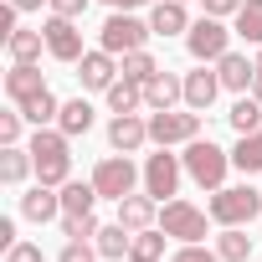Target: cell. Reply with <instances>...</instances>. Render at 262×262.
<instances>
[{"label": "cell", "instance_id": "cell-25", "mask_svg": "<svg viewBox=\"0 0 262 262\" xmlns=\"http://www.w3.org/2000/svg\"><path fill=\"white\" fill-rule=\"evenodd\" d=\"M139 103H144V82H134V77H118L108 88V108L113 113H139Z\"/></svg>", "mask_w": 262, "mask_h": 262}, {"label": "cell", "instance_id": "cell-1", "mask_svg": "<svg viewBox=\"0 0 262 262\" xmlns=\"http://www.w3.org/2000/svg\"><path fill=\"white\" fill-rule=\"evenodd\" d=\"M31 160H36V180L41 185L62 190L72 180V149H67L62 128H36V134H31Z\"/></svg>", "mask_w": 262, "mask_h": 262}, {"label": "cell", "instance_id": "cell-6", "mask_svg": "<svg viewBox=\"0 0 262 262\" xmlns=\"http://www.w3.org/2000/svg\"><path fill=\"white\" fill-rule=\"evenodd\" d=\"M185 47H190L195 62H221V57L231 52V31L221 26V16H201V21H190Z\"/></svg>", "mask_w": 262, "mask_h": 262}, {"label": "cell", "instance_id": "cell-3", "mask_svg": "<svg viewBox=\"0 0 262 262\" xmlns=\"http://www.w3.org/2000/svg\"><path fill=\"white\" fill-rule=\"evenodd\" d=\"M257 216H262V190H252V185H221V190H211V221L247 226Z\"/></svg>", "mask_w": 262, "mask_h": 262}, {"label": "cell", "instance_id": "cell-31", "mask_svg": "<svg viewBox=\"0 0 262 262\" xmlns=\"http://www.w3.org/2000/svg\"><path fill=\"white\" fill-rule=\"evenodd\" d=\"M236 36L262 47V0H242V11H236Z\"/></svg>", "mask_w": 262, "mask_h": 262}, {"label": "cell", "instance_id": "cell-40", "mask_svg": "<svg viewBox=\"0 0 262 262\" xmlns=\"http://www.w3.org/2000/svg\"><path fill=\"white\" fill-rule=\"evenodd\" d=\"M16 11H41V0H11Z\"/></svg>", "mask_w": 262, "mask_h": 262}, {"label": "cell", "instance_id": "cell-35", "mask_svg": "<svg viewBox=\"0 0 262 262\" xmlns=\"http://www.w3.org/2000/svg\"><path fill=\"white\" fill-rule=\"evenodd\" d=\"M57 262H93V247H88L82 236H72V242L62 247V257H57Z\"/></svg>", "mask_w": 262, "mask_h": 262}, {"label": "cell", "instance_id": "cell-27", "mask_svg": "<svg viewBox=\"0 0 262 262\" xmlns=\"http://www.w3.org/2000/svg\"><path fill=\"white\" fill-rule=\"evenodd\" d=\"M226 118H231V128H236V134H257V128H262V103L242 93V98L231 103V113H226Z\"/></svg>", "mask_w": 262, "mask_h": 262}, {"label": "cell", "instance_id": "cell-11", "mask_svg": "<svg viewBox=\"0 0 262 262\" xmlns=\"http://www.w3.org/2000/svg\"><path fill=\"white\" fill-rule=\"evenodd\" d=\"M77 82L88 88V93H108L113 82H118V62H113V52H82V62H77Z\"/></svg>", "mask_w": 262, "mask_h": 262}, {"label": "cell", "instance_id": "cell-4", "mask_svg": "<svg viewBox=\"0 0 262 262\" xmlns=\"http://www.w3.org/2000/svg\"><path fill=\"white\" fill-rule=\"evenodd\" d=\"M149 36H155V31H149V21L128 16V11H113V16L103 21V31H98L103 52H113V57H128V52H144V41H149Z\"/></svg>", "mask_w": 262, "mask_h": 262}, {"label": "cell", "instance_id": "cell-17", "mask_svg": "<svg viewBox=\"0 0 262 262\" xmlns=\"http://www.w3.org/2000/svg\"><path fill=\"white\" fill-rule=\"evenodd\" d=\"M41 88H47V82H41V67H36V62H16V67L6 72V98H11L16 108H21L26 98H36Z\"/></svg>", "mask_w": 262, "mask_h": 262}, {"label": "cell", "instance_id": "cell-32", "mask_svg": "<svg viewBox=\"0 0 262 262\" xmlns=\"http://www.w3.org/2000/svg\"><path fill=\"white\" fill-rule=\"evenodd\" d=\"M155 72H160V62H155L149 52H128V57H123V77H134V82H149Z\"/></svg>", "mask_w": 262, "mask_h": 262}, {"label": "cell", "instance_id": "cell-28", "mask_svg": "<svg viewBox=\"0 0 262 262\" xmlns=\"http://www.w3.org/2000/svg\"><path fill=\"white\" fill-rule=\"evenodd\" d=\"M231 165L242 175H257L262 170V128H257V134H242V144L231 149Z\"/></svg>", "mask_w": 262, "mask_h": 262}, {"label": "cell", "instance_id": "cell-24", "mask_svg": "<svg viewBox=\"0 0 262 262\" xmlns=\"http://www.w3.org/2000/svg\"><path fill=\"white\" fill-rule=\"evenodd\" d=\"M128 242H134V231H128L123 221H108V226H98V236H93L98 257H128Z\"/></svg>", "mask_w": 262, "mask_h": 262}, {"label": "cell", "instance_id": "cell-9", "mask_svg": "<svg viewBox=\"0 0 262 262\" xmlns=\"http://www.w3.org/2000/svg\"><path fill=\"white\" fill-rule=\"evenodd\" d=\"M160 226L180 242H201L206 236V211H195L190 201H165L160 206Z\"/></svg>", "mask_w": 262, "mask_h": 262}, {"label": "cell", "instance_id": "cell-20", "mask_svg": "<svg viewBox=\"0 0 262 262\" xmlns=\"http://www.w3.org/2000/svg\"><path fill=\"white\" fill-rule=\"evenodd\" d=\"M216 72H221V88L247 93V88H252V77H257V62H247L242 52H226V57L216 62Z\"/></svg>", "mask_w": 262, "mask_h": 262}, {"label": "cell", "instance_id": "cell-8", "mask_svg": "<svg viewBox=\"0 0 262 262\" xmlns=\"http://www.w3.org/2000/svg\"><path fill=\"white\" fill-rule=\"evenodd\" d=\"M180 155H170L165 144H160V155H149L144 160V190L155 195V201H165V195H175L180 190Z\"/></svg>", "mask_w": 262, "mask_h": 262}, {"label": "cell", "instance_id": "cell-29", "mask_svg": "<svg viewBox=\"0 0 262 262\" xmlns=\"http://www.w3.org/2000/svg\"><path fill=\"white\" fill-rule=\"evenodd\" d=\"M41 47H47V31H11V41H6L11 62H36Z\"/></svg>", "mask_w": 262, "mask_h": 262}, {"label": "cell", "instance_id": "cell-26", "mask_svg": "<svg viewBox=\"0 0 262 262\" xmlns=\"http://www.w3.org/2000/svg\"><path fill=\"white\" fill-rule=\"evenodd\" d=\"M21 113H26V123L47 128V123H52V118L62 113V103H57V93H52V88H41L36 98H26V103H21Z\"/></svg>", "mask_w": 262, "mask_h": 262}, {"label": "cell", "instance_id": "cell-2", "mask_svg": "<svg viewBox=\"0 0 262 262\" xmlns=\"http://www.w3.org/2000/svg\"><path fill=\"white\" fill-rule=\"evenodd\" d=\"M185 175L201 185V190H221L226 185V170H231V155L221 149V144H211V139H190L185 144Z\"/></svg>", "mask_w": 262, "mask_h": 262}, {"label": "cell", "instance_id": "cell-23", "mask_svg": "<svg viewBox=\"0 0 262 262\" xmlns=\"http://www.w3.org/2000/svg\"><path fill=\"white\" fill-rule=\"evenodd\" d=\"M57 128H62L67 139L88 134V128H93V103H88V98H72V103H62V113H57Z\"/></svg>", "mask_w": 262, "mask_h": 262}, {"label": "cell", "instance_id": "cell-44", "mask_svg": "<svg viewBox=\"0 0 262 262\" xmlns=\"http://www.w3.org/2000/svg\"><path fill=\"white\" fill-rule=\"evenodd\" d=\"M108 6H128V0H108Z\"/></svg>", "mask_w": 262, "mask_h": 262}, {"label": "cell", "instance_id": "cell-21", "mask_svg": "<svg viewBox=\"0 0 262 262\" xmlns=\"http://www.w3.org/2000/svg\"><path fill=\"white\" fill-rule=\"evenodd\" d=\"M31 170H36L31 144H26V149H21V144H6V149H0V180H6V185H21Z\"/></svg>", "mask_w": 262, "mask_h": 262}, {"label": "cell", "instance_id": "cell-30", "mask_svg": "<svg viewBox=\"0 0 262 262\" xmlns=\"http://www.w3.org/2000/svg\"><path fill=\"white\" fill-rule=\"evenodd\" d=\"M216 252H221V262H247V257H252V236H247L242 226H226V231L216 236Z\"/></svg>", "mask_w": 262, "mask_h": 262}, {"label": "cell", "instance_id": "cell-5", "mask_svg": "<svg viewBox=\"0 0 262 262\" xmlns=\"http://www.w3.org/2000/svg\"><path fill=\"white\" fill-rule=\"evenodd\" d=\"M149 139L155 144H190V139H201V113L195 108H160V113H149Z\"/></svg>", "mask_w": 262, "mask_h": 262}, {"label": "cell", "instance_id": "cell-41", "mask_svg": "<svg viewBox=\"0 0 262 262\" xmlns=\"http://www.w3.org/2000/svg\"><path fill=\"white\" fill-rule=\"evenodd\" d=\"M252 98H257V103H262V72H257V77H252Z\"/></svg>", "mask_w": 262, "mask_h": 262}, {"label": "cell", "instance_id": "cell-38", "mask_svg": "<svg viewBox=\"0 0 262 262\" xmlns=\"http://www.w3.org/2000/svg\"><path fill=\"white\" fill-rule=\"evenodd\" d=\"M47 6H52V16H72V21H77V16L88 11V0H47Z\"/></svg>", "mask_w": 262, "mask_h": 262}, {"label": "cell", "instance_id": "cell-19", "mask_svg": "<svg viewBox=\"0 0 262 262\" xmlns=\"http://www.w3.org/2000/svg\"><path fill=\"white\" fill-rule=\"evenodd\" d=\"M149 31H155V36H180V31H190L185 0H155V11H149Z\"/></svg>", "mask_w": 262, "mask_h": 262}, {"label": "cell", "instance_id": "cell-13", "mask_svg": "<svg viewBox=\"0 0 262 262\" xmlns=\"http://www.w3.org/2000/svg\"><path fill=\"white\" fill-rule=\"evenodd\" d=\"M180 98H185V77H175V72H165V67H160V72L144 82V108H149V113L175 108Z\"/></svg>", "mask_w": 262, "mask_h": 262}, {"label": "cell", "instance_id": "cell-43", "mask_svg": "<svg viewBox=\"0 0 262 262\" xmlns=\"http://www.w3.org/2000/svg\"><path fill=\"white\" fill-rule=\"evenodd\" d=\"M257 72H262V47H257Z\"/></svg>", "mask_w": 262, "mask_h": 262}, {"label": "cell", "instance_id": "cell-39", "mask_svg": "<svg viewBox=\"0 0 262 262\" xmlns=\"http://www.w3.org/2000/svg\"><path fill=\"white\" fill-rule=\"evenodd\" d=\"M0 247H6V252L16 247V221H6V216H0Z\"/></svg>", "mask_w": 262, "mask_h": 262}, {"label": "cell", "instance_id": "cell-33", "mask_svg": "<svg viewBox=\"0 0 262 262\" xmlns=\"http://www.w3.org/2000/svg\"><path fill=\"white\" fill-rule=\"evenodd\" d=\"M21 108H6V113H0V144H21Z\"/></svg>", "mask_w": 262, "mask_h": 262}, {"label": "cell", "instance_id": "cell-37", "mask_svg": "<svg viewBox=\"0 0 262 262\" xmlns=\"http://www.w3.org/2000/svg\"><path fill=\"white\" fill-rule=\"evenodd\" d=\"M201 6H206V16H221V21H226V16L242 11V0H201Z\"/></svg>", "mask_w": 262, "mask_h": 262}, {"label": "cell", "instance_id": "cell-18", "mask_svg": "<svg viewBox=\"0 0 262 262\" xmlns=\"http://www.w3.org/2000/svg\"><path fill=\"white\" fill-rule=\"evenodd\" d=\"M118 221L128 226V231H144V226H155L160 221V201L144 190V195H123L118 201Z\"/></svg>", "mask_w": 262, "mask_h": 262}, {"label": "cell", "instance_id": "cell-10", "mask_svg": "<svg viewBox=\"0 0 262 262\" xmlns=\"http://www.w3.org/2000/svg\"><path fill=\"white\" fill-rule=\"evenodd\" d=\"M41 31H47V52L57 62H82V31H77L72 16H52Z\"/></svg>", "mask_w": 262, "mask_h": 262}, {"label": "cell", "instance_id": "cell-16", "mask_svg": "<svg viewBox=\"0 0 262 262\" xmlns=\"http://www.w3.org/2000/svg\"><path fill=\"white\" fill-rule=\"evenodd\" d=\"M21 216H26V221H52V216H62V190L36 180V185L21 195Z\"/></svg>", "mask_w": 262, "mask_h": 262}, {"label": "cell", "instance_id": "cell-42", "mask_svg": "<svg viewBox=\"0 0 262 262\" xmlns=\"http://www.w3.org/2000/svg\"><path fill=\"white\" fill-rule=\"evenodd\" d=\"M128 6H155V0H128Z\"/></svg>", "mask_w": 262, "mask_h": 262}, {"label": "cell", "instance_id": "cell-36", "mask_svg": "<svg viewBox=\"0 0 262 262\" xmlns=\"http://www.w3.org/2000/svg\"><path fill=\"white\" fill-rule=\"evenodd\" d=\"M6 262H41V247H36V242H16V247L6 252Z\"/></svg>", "mask_w": 262, "mask_h": 262}, {"label": "cell", "instance_id": "cell-15", "mask_svg": "<svg viewBox=\"0 0 262 262\" xmlns=\"http://www.w3.org/2000/svg\"><path fill=\"white\" fill-rule=\"evenodd\" d=\"M216 93H221V72H206V62H201L195 72H185V108L206 113V108L216 103Z\"/></svg>", "mask_w": 262, "mask_h": 262}, {"label": "cell", "instance_id": "cell-34", "mask_svg": "<svg viewBox=\"0 0 262 262\" xmlns=\"http://www.w3.org/2000/svg\"><path fill=\"white\" fill-rule=\"evenodd\" d=\"M170 262H221V252H206L201 242H185V247H180Z\"/></svg>", "mask_w": 262, "mask_h": 262}, {"label": "cell", "instance_id": "cell-7", "mask_svg": "<svg viewBox=\"0 0 262 262\" xmlns=\"http://www.w3.org/2000/svg\"><path fill=\"white\" fill-rule=\"evenodd\" d=\"M93 185H98V195L123 201V195H134L139 170H134V160H128V155H108V160H98V165H93Z\"/></svg>", "mask_w": 262, "mask_h": 262}, {"label": "cell", "instance_id": "cell-12", "mask_svg": "<svg viewBox=\"0 0 262 262\" xmlns=\"http://www.w3.org/2000/svg\"><path fill=\"white\" fill-rule=\"evenodd\" d=\"M108 144H113L118 155L144 149V144H149V118H139V113H113V123H108Z\"/></svg>", "mask_w": 262, "mask_h": 262}, {"label": "cell", "instance_id": "cell-22", "mask_svg": "<svg viewBox=\"0 0 262 262\" xmlns=\"http://www.w3.org/2000/svg\"><path fill=\"white\" fill-rule=\"evenodd\" d=\"M165 226H144V231H134V242H128V262H160L165 257Z\"/></svg>", "mask_w": 262, "mask_h": 262}, {"label": "cell", "instance_id": "cell-14", "mask_svg": "<svg viewBox=\"0 0 262 262\" xmlns=\"http://www.w3.org/2000/svg\"><path fill=\"white\" fill-rule=\"evenodd\" d=\"M93 206H98L93 180H67L62 185V221H93Z\"/></svg>", "mask_w": 262, "mask_h": 262}]
</instances>
